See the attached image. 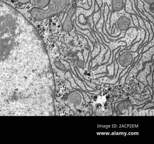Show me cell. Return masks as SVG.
Returning <instances> with one entry per match:
<instances>
[{"instance_id":"cell-8","label":"cell","mask_w":154,"mask_h":144,"mask_svg":"<svg viewBox=\"0 0 154 144\" xmlns=\"http://www.w3.org/2000/svg\"><path fill=\"white\" fill-rule=\"evenodd\" d=\"M143 1L149 5H154V0H143Z\"/></svg>"},{"instance_id":"cell-7","label":"cell","mask_w":154,"mask_h":144,"mask_svg":"<svg viewBox=\"0 0 154 144\" xmlns=\"http://www.w3.org/2000/svg\"><path fill=\"white\" fill-rule=\"evenodd\" d=\"M30 0H17L18 2L21 4H26L29 3Z\"/></svg>"},{"instance_id":"cell-10","label":"cell","mask_w":154,"mask_h":144,"mask_svg":"<svg viewBox=\"0 0 154 144\" xmlns=\"http://www.w3.org/2000/svg\"><path fill=\"white\" fill-rule=\"evenodd\" d=\"M85 85L87 87V89H88V90H90V91H94V89H93V88H91V87H89V86H87L86 84V83H85Z\"/></svg>"},{"instance_id":"cell-1","label":"cell","mask_w":154,"mask_h":144,"mask_svg":"<svg viewBox=\"0 0 154 144\" xmlns=\"http://www.w3.org/2000/svg\"><path fill=\"white\" fill-rule=\"evenodd\" d=\"M69 3L70 0H50L48 9L43 10L33 8L30 11V14L34 19L42 20L60 13Z\"/></svg>"},{"instance_id":"cell-3","label":"cell","mask_w":154,"mask_h":144,"mask_svg":"<svg viewBox=\"0 0 154 144\" xmlns=\"http://www.w3.org/2000/svg\"><path fill=\"white\" fill-rule=\"evenodd\" d=\"M133 55L130 52L128 51L123 52L120 55L119 58V61L120 64L126 67L128 65H130L133 61Z\"/></svg>"},{"instance_id":"cell-6","label":"cell","mask_w":154,"mask_h":144,"mask_svg":"<svg viewBox=\"0 0 154 144\" xmlns=\"http://www.w3.org/2000/svg\"><path fill=\"white\" fill-rule=\"evenodd\" d=\"M50 0H33L36 6L41 8H44L48 5Z\"/></svg>"},{"instance_id":"cell-4","label":"cell","mask_w":154,"mask_h":144,"mask_svg":"<svg viewBox=\"0 0 154 144\" xmlns=\"http://www.w3.org/2000/svg\"><path fill=\"white\" fill-rule=\"evenodd\" d=\"M131 23V20L129 18L125 16H122L117 20V26L121 31L126 30L129 28Z\"/></svg>"},{"instance_id":"cell-9","label":"cell","mask_w":154,"mask_h":144,"mask_svg":"<svg viewBox=\"0 0 154 144\" xmlns=\"http://www.w3.org/2000/svg\"><path fill=\"white\" fill-rule=\"evenodd\" d=\"M152 103H149L147 104V105H146L145 107L143 108V109H146L148 108H150L152 107Z\"/></svg>"},{"instance_id":"cell-5","label":"cell","mask_w":154,"mask_h":144,"mask_svg":"<svg viewBox=\"0 0 154 144\" xmlns=\"http://www.w3.org/2000/svg\"><path fill=\"white\" fill-rule=\"evenodd\" d=\"M112 5L113 11H119L123 8L124 3L123 0H112Z\"/></svg>"},{"instance_id":"cell-2","label":"cell","mask_w":154,"mask_h":144,"mask_svg":"<svg viewBox=\"0 0 154 144\" xmlns=\"http://www.w3.org/2000/svg\"><path fill=\"white\" fill-rule=\"evenodd\" d=\"M76 11V7H72L69 9L67 13L63 24V28L66 32H69L73 29V25L72 19Z\"/></svg>"}]
</instances>
